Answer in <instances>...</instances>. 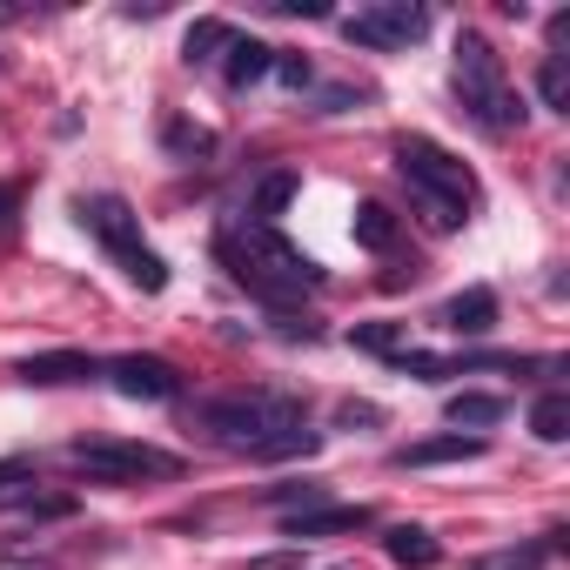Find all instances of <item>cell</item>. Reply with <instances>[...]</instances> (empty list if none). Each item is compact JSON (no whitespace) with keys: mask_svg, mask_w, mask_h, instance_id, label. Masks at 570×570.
<instances>
[{"mask_svg":"<svg viewBox=\"0 0 570 570\" xmlns=\"http://www.w3.org/2000/svg\"><path fill=\"white\" fill-rule=\"evenodd\" d=\"M195 423L235 450V456H309L316 450V430H309V410L303 396H275V390H248V396H215L195 410Z\"/></svg>","mask_w":570,"mask_h":570,"instance_id":"6da1fadb","label":"cell"},{"mask_svg":"<svg viewBox=\"0 0 570 570\" xmlns=\"http://www.w3.org/2000/svg\"><path fill=\"white\" fill-rule=\"evenodd\" d=\"M215 255H222V268L242 282V289H248L255 303H268L275 316L289 309L303 289H316V282H323V268H316L303 248H289L268 222H248V215L215 228Z\"/></svg>","mask_w":570,"mask_h":570,"instance_id":"7a4b0ae2","label":"cell"},{"mask_svg":"<svg viewBox=\"0 0 570 570\" xmlns=\"http://www.w3.org/2000/svg\"><path fill=\"white\" fill-rule=\"evenodd\" d=\"M396 175L410 181V195H416V208H423L430 228H463V222H470V208H476V175H470L450 148H436L430 135H403V141H396Z\"/></svg>","mask_w":570,"mask_h":570,"instance_id":"3957f363","label":"cell"},{"mask_svg":"<svg viewBox=\"0 0 570 570\" xmlns=\"http://www.w3.org/2000/svg\"><path fill=\"white\" fill-rule=\"evenodd\" d=\"M456 101H463V115H470L483 135L523 128V101H517V88H510V75H503V55H497L476 28L456 35Z\"/></svg>","mask_w":570,"mask_h":570,"instance_id":"277c9868","label":"cell"},{"mask_svg":"<svg viewBox=\"0 0 570 570\" xmlns=\"http://www.w3.org/2000/svg\"><path fill=\"white\" fill-rule=\"evenodd\" d=\"M75 215H81V228L115 255V268L135 282L141 296H161V289H168V262L141 242V222H135V208H128L121 195H81Z\"/></svg>","mask_w":570,"mask_h":570,"instance_id":"5b68a950","label":"cell"},{"mask_svg":"<svg viewBox=\"0 0 570 570\" xmlns=\"http://www.w3.org/2000/svg\"><path fill=\"white\" fill-rule=\"evenodd\" d=\"M68 463L95 483H141V476H181V456L155 450V443H128V436H81L68 443Z\"/></svg>","mask_w":570,"mask_h":570,"instance_id":"8992f818","label":"cell"},{"mask_svg":"<svg viewBox=\"0 0 570 570\" xmlns=\"http://www.w3.org/2000/svg\"><path fill=\"white\" fill-rule=\"evenodd\" d=\"M423 35H430V8H416V0H376V8H363V14L343 21V41L350 48H376V55L416 48Z\"/></svg>","mask_w":570,"mask_h":570,"instance_id":"52a82bcc","label":"cell"},{"mask_svg":"<svg viewBox=\"0 0 570 570\" xmlns=\"http://www.w3.org/2000/svg\"><path fill=\"white\" fill-rule=\"evenodd\" d=\"M101 376H108L121 396H135V403H175V396H181V376H175V363H161V356H115V363H101Z\"/></svg>","mask_w":570,"mask_h":570,"instance_id":"ba28073f","label":"cell"},{"mask_svg":"<svg viewBox=\"0 0 570 570\" xmlns=\"http://www.w3.org/2000/svg\"><path fill=\"white\" fill-rule=\"evenodd\" d=\"M370 523H376L370 503H316V510L282 517V530H289L296 543H309V537H343V530H370Z\"/></svg>","mask_w":570,"mask_h":570,"instance_id":"9c48e42d","label":"cell"},{"mask_svg":"<svg viewBox=\"0 0 570 570\" xmlns=\"http://www.w3.org/2000/svg\"><path fill=\"white\" fill-rule=\"evenodd\" d=\"M14 376H21V383H41V390H55V383H88V376H101V363H95L88 350H48V356H28Z\"/></svg>","mask_w":570,"mask_h":570,"instance_id":"30bf717a","label":"cell"},{"mask_svg":"<svg viewBox=\"0 0 570 570\" xmlns=\"http://www.w3.org/2000/svg\"><path fill=\"white\" fill-rule=\"evenodd\" d=\"M490 443L483 436H430V443H403L390 463L396 470H436V463H476Z\"/></svg>","mask_w":570,"mask_h":570,"instance_id":"8fae6325","label":"cell"},{"mask_svg":"<svg viewBox=\"0 0 570 570\" xmlns=\"http://www.w3.org/2000/svg\"><path fill=\"white\" fill-rule=\"evenodd\" d=\"M222 75H228V88H255V81H268V75H275V48H268V41L235 35V41H228V55H222Z\"/></svg>","mask_w":570,"mask_h":570,"instance_id":"7c38bea8","label":"cell"},{"mask_svg":"<svg viewBox=\"0 0 570 570\" xmlns=\"http://www.w3.org/2000/svg\"><path fill=\"white\" fill-rule=\"evenodd\" d=\"M450 336H483L490 323H497V296L490 289H463V296H450L443 303V316H436Z\"/></svg>","mask_w":570,"mask_h":570,"instance_id":"4fadbf2b","label":"cell"},{"mask_svg":"<svg viewBox=\"0 0 570 570\" xmlns=\"http://www.w3.org/2000/svg\"><path fill=\"white\" fill-rule=\"evenodd\" d=\"M228 41H235V28L215 21V14H202V21L188 28V41H181V61H188V68H215V61L228 55Z\"/></svg>","mask_w":570,"mask_h":570,"instance_id":"5bb4252c","label":"cell"},{"mask_svg":"<svg viewBox=\"0 0 570 570\" xmlns=\"http://www.w3.org/2000/svg\"><path fill=\"white\" fill-rule=\"evenodd\" d=\"M289 202H296V168H268L255 181V195H248V222H275Z\"/></svg>","mask_w":570,"mask_h":570,"instance_id":"9a60e30c","label":"cell"},{"mask_svg":"<svg viewBox=\"0 0 570 570\" xmlns=\"http://www.w3.org/2000/svg\"><path fill=\"white\" fill-rule=\"evenodd\" d=\"M383 550H390V563H403V570H430V563L443 557V543H436L430 530H416V523L390 530V537H383Z\"/></svg>","mask_w":570,"mask_h":570,"instance_id":"2e32d148","label":"cell"},{"mask_svg":"<svg viewBox=\"0 0 570 570\" xmlns=\"http://www.w3.org/2000/svg\"><path fill=\"white\" fill-rule=\"evenodd\" d=\"M443 416H450V430H456V436H463V430H490V423L503 416V396L463 390V396H450V403H443Z\"/></svg>","mask_w":570,"mask_h":570,"instance_id":"e0dca14e","label":"cell"},{"mask_svg":"<svg viewBox=\"0 0 570 570\" xmlns=\"http://www.w3.org/2000/svg\"><path fill=\"white\" fill-rule=\"evenodd\" d=\"M557 543H563V530H543L537 543H523V550H497V557H476L470 570H543V563L557 557Z\"/></svg>","mask_w":570,"mask_h":570,"instance_id":"ac0fdd59","label":"cell"},{"mask_svg":"<svg viewBox=\"0 0 570 570\" xmlns=\"http://www.w3.org/2000/svg\"><path fill=\"white\" fill-rule=\"evenodd\" d=\"M350 343H356V350H370V356H383V363H396V356L410 350V323H356V330H350Z\"/></svg>","mask_w":570,"mask_h":570,"instance_id":"d6986e66","label":"cell"},{"mask_svg":"<svg viewBox=\"0 0 570 570\" xmlns=\"http://www.w3.org/2000/svg\"><path fill=\"white\" fill-rule=\"evenodd\" d=\"M530 436H537V443H563V436H570V396H563V390H550V396L530 403Z\"/></svg>","mask_w":570,"mask_h":570,"instance_id":"ffe728a7","label":"cell"},{"mask_svg":"<svg viewBox=\"0 0 570 570\" xmlns=\"http://www.w3.org/2000/svg\"><path fill=\"white\" fill-rule=\"evenodd\" d=\"M396 235H403V228H396V215H390L383 202H363V208H356V242H363V248L390 255V248H396Z\"/></svg>","mask_w":570,"mask_h":570,"instance_id":"44dd1931","label":"cell"},{"mask_svg":"<svg viewBox=\"0 0 570 570\" xmlns=\"http://www.w3.org/2000/svg\"><path fill=\"white\" fill-rule=\"evenodd\" d=\"M537 95H543V108L570 115V68H563V55H543V68H537Z\"/></svg>","mask_w":570,"mask_h":570,"instance_id":"7402d4cb","label":"cell"},{"mask_svg":"<svg viewBox=\"0 0 570 570\" xmlns=\"http://www.w3.org/2000/svg\"><path fill=\"white\" fill-rule=\"evenodd\" d=\"M161 141H168V155H181V161L215 155V135H208V128H195V121H168V128H161Z\"/></svg>","mask_w":570,"mask_h":570,"instance_id":"603a6c76","label":"cell"},{"mask_svg":"<svg viewBox=\"0 0 570 570\" xmlns=\"http://www.w3.org/2000/svg\"><path fill=\"white\" fill-rule=\"evenodd\" d=\"M275 81H282V88H296V95H303V88H316L309 55H282V48H275Z\"/></svg>","mask_w":570,"mask_h":570,"instance_id":"cb8c5ba5","label":"cell"},{"mask_svg":"<svg viewBox=\"0 0 570 570\" xmlns=\"http://www.w3.org/2000/svg\"><path fill=\"white\" fill-rule=\"evenodd\" d=\"M14 208H21V181H0V242L14 235Z\"/></svg>","mask_w":570,"mask_h":570,"instance_id":"d4e9b609","label":"cell"},{"mask_svg":"<svg viewBox=\"0 0 570 570\" xmlns=\"http://www.w3.org/2000/svg\"><path fill=\"white\" fill-rule=\"evenodd\" d=\"M376 416H383L376 403H343V410H336V423H343V430H356V423H376Z\"/></svg>","mask_w":570,"mask_h":570,"instance_id":"484cf974","label":"cell"},{"mask_svg":"<svg viewBox=\"0 0 570 570\" xmlns=\"http://www.w3.org/2000/svg\"><path fill=\"white\" fill-rule=\"evenodd\" d=\"M21 483H35V476H28V470H21V463H0V497H14V490H21Z\"/></svg>","mask_w":570,"mask_h":570,"instance_id":"4316f807","label":"cell"},{"mask_svg":"<svg viewBox=\"0 0 570 570\" xmlns=\"http://www.w3.org/2000/svg\"><path fill=\"white\" fill-rule=\"evenodd\" d=\"M289 563H296V557H289V550H282V557H255L248 570H289Z\"/></svg>","mask_w":570,"mask_h":570,"instance_id":"83f0119b","label":"cell"},{"mask_svg":"<svg viewBox=\"0 0 570 570\" xmlns=\"http://www.w3.org/2000/svg\"><path fill=\"white\" fill-rule=\"evenodd\" d=\"M8 21H21V8H0V28H8Z\"/></svg>","mask_w":570,"mask_h":570,"instance_id":"f1b7e54d","label":"cell"}]
</instances>
